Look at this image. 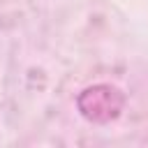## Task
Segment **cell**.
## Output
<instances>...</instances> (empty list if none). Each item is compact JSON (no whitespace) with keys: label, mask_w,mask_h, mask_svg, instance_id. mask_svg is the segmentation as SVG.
<instances>
[{"label":"cell","mask_w":148,"mask_h":148,"mask_svg":"<svg viewBox=\"0 0 148 148\" xmlns=\"http://www.w3.org/2000/svg\"><path fill=\"white\" fill-rule=\"evenodd\" d=\"M123 106V95L111 88V86H95V88H88L83 90V95L79 97V109L86 118L90 120H97V123H104V120H111L118 116Z\"/></svg>","instance_id":"1"}]
</instances>
